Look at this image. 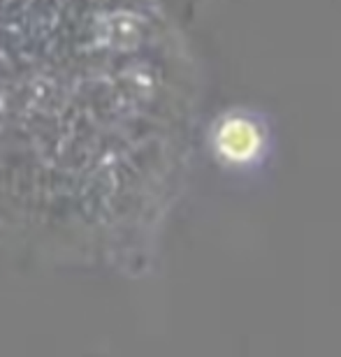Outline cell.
<instances>
[{
  "instance_id": "obj_1",
  "label": "cell",
  "mask_w": 341,
  "mask_h": 357,
  "mask_svg": "<svg viewBox=\"0 0 341 357\" xmlns=\"http://www.w3.org/2000/svg\"><path fill=\"white\" fill-rule=\"evenodd\" d=\"M262 137L251 119H227L218 132V151L232 162H246L258 155Z\"/></svg>"
}]
</instances>
